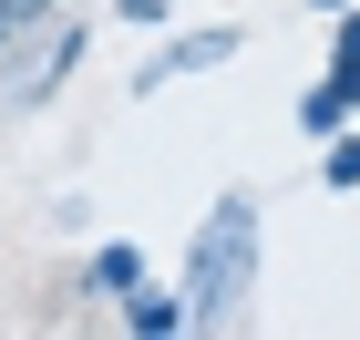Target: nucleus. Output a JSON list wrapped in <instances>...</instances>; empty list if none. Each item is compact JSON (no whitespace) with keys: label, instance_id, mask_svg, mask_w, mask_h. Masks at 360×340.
<instances>
[{"label":"nucleus","instance_id":"20e7f679","mask_svg":"<svg viewBox=\"0 0 360 340\" xmlns=\"http://www.w3.org/2000/svg\"><path fill=\"white\" fill-rule=\"evenodd\" d=\"M350 103H360V73H340V62H319V83L299 93V134H309V144H330L340 124H350Z\"/></svg>","mask_w":360,"mask_h":340},{"label":"nucleus","instance_id":"f257e3e1","mask_svg":"<svg viewBox=\"0 0 360 340\" xmlns=\"http://www.w3.org/2000/svg\"><path fill=\"white\" fill-rule=\"evenodd\" d=\"M175 299H186V330H195V340L248 330V299H257V196H248V186H226V196L195 217Z\"/></svg>","mask_w":360,"mask_h":340},{"label":"nucleus","instance_id":"0eeeda50","mask_svg":"<svg viewBox=\"0 0 360 340\" xmlns=\"http://www.w3.org/2000/svg\"><path fill=\"white\" fill-rule=\"evenodd\" d=\"M330 62H340V73H360V0H350V11H330Z\"/></svg>","mask_w":360,"mask_h":340},{"label":"nucleus","instance_id":"9d476101","mask_svg":"<svg viewBox=\"0 0 360 340\" xmlns=\"http://www.w3.org/2000/svg\"><path fill=\"white\" fill-rule=\"evenodd\" d=\"M309 11H350V0H309Z\"/></svg>","mask_w":360,"mask_h":340},{"label":"nucleus","instance_id":"7ed1b4c3","mask_svg":"<svg viewBox=\"0 0 360 340\" xmlns=\"http://www.w3.org/2000/svg\"><path fill=\"white\" fill-rule=\"evenodd\" d=\"M237 52H248V21L175 31V42H155V52H144V73H134V103H155L165 83H186V73H217V62H237Z\"/></svg>","mask_w":360,"mask_h":340},{"label":"nucleus","instance_id":"423d86ee","mask_svg":"<svg viewBox=\"0 0 360 340\" xmlns=\"http://www.w3.org/2000/svg\"><path fill=\"white\" fill-rule=\"evenodd\" d=\"M319 186H330V196H360V124H340V134L319 144Z\"/></svg>","mask_w":360,"mask_h":340},{"label":"nucleus","instance_id":"6e6552de","mask_svg":"<svg viewBox=\"0 0 360 340\" xmlns=\"http://www.w3.org/2000/svg\"><path fill=\"white\" fill-rule=\"evenodd\" d=\"M113 21H134V31H165V21H175V0H113Z\"/></svg>","mask_w":360,"mask_h":340},{"label":"nucleus","instance_id":"1a4fd4ad","mask_svg":"<svg viewBox=\"0 0 360 340\" xmlns=\"http://www.w3.org/2000/svg\"><path fill=\"white\" fill-rule=\"evenodd\" d=\"M31 21H52V0H0V31H11V42H21Z\"/></svg>","mask_w":360,"mask_h":340},{"label":"nucleus","instance_id":"f03ea898","mask_svg":"<svg viewBox=\"0 0 360 340\" xmlns=\"http://www.w3.org/2000/svg\"><path fill=\"white\" fill-rule=\"evenodd\" d=\"M83 52H93V31H83V11H52V21H31L21 42L0 52V62H11V83H0V103H11V113H31V103H41V93L62 83V73H83Z\"/></svg>","mask_w":360,"mask_h":340},{"label":"nucleus","instance_id":"ddd939ff","mask_svg":"<svg viewBox=\"0 0 360 340\" xmlns=\"http://www.w3.org/2000/svg\"><path fill=\"white\" fill-rule=\"evenodd\" d=\"M0 52H11V31H0Z\"/></svg>","mask_w":360,"mask_h":340},{"label":"nucleus","instance_id":"f8f14e48","mask_svg":"<svg viewBox=\"0 0 360 340\" xmlns=\"http://www.w3.org/2000/svg\"><path fill=\"white\" fill-rule=\"evenodd\" d=\"M52 11H83V0H52Z\"/></svg>","mask_w":360,"mask_h":340},{"label":"nucleus","instance_id":"9b49d317","mask_svg":"<svg viewBox=\"0 0 360 340\" xmlns=\"http://www.w3.org/2000/svg\"><path fill=\"white\" fill-rule=\"evenodd\" d=\"M155 340H195V330H155Z\"/></svg>","mask_w":360,"mask_h":340},{"label":"nucleus","instance_id":"39448f33","mask_svg":"<svg viewBox=\"0 0 360 340\" xmlns=\"http://www.w3.org/2000/svg\"><path fill=\"white\" fill-rule=\"evenodd\" d=\"M134 279H155V258H144V237H103V248L83 258V299H124Z\"/></svg>","mask_w":360,"mask_h":340}]
</instances>
